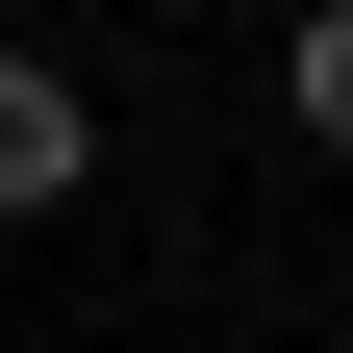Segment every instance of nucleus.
Segmentation results:
<instances>
[{"label": "nucleus", "mask_w": 353, "mask_h": 353, "mask_svg": "<svg viewBox=\"0 0 353 353\" xmlns=\"http://www.w3.org/2000/svg\"><path fill=\"white\" fill-rule=\"evenodd\" d=\"M51 202H101V101L51 26H0V228H51Z\"/></svg>", "instance_id": "obj_1"}, {"label": "nucleus", "mask_w": 353, "mask_h": 353, "mask_svg": "<svg viewBox=\"0 0 353 353\" xmlns=\"http://www.w3.org/2000/svg\"><path fill=\"white\" fill-rule=\"evenodd\" d=\"M278 126L353 176V0H303V26H278Z\"/></svg>", "instance_id": "obj_2"}, {"label": "nucleus", "mask_w": 353, "mask_h": 353, "mask_svg": "<svg viewBox=\"0 0 353 353\" xmlns=\"http://www.w3.org/2000/svg\"><path fill=\"white\" fill-rule=\"evenodd\" d=\"M0 26H26V0H0Z\"/></svg>", "instance_id": "obj_3"}]
</instances>
